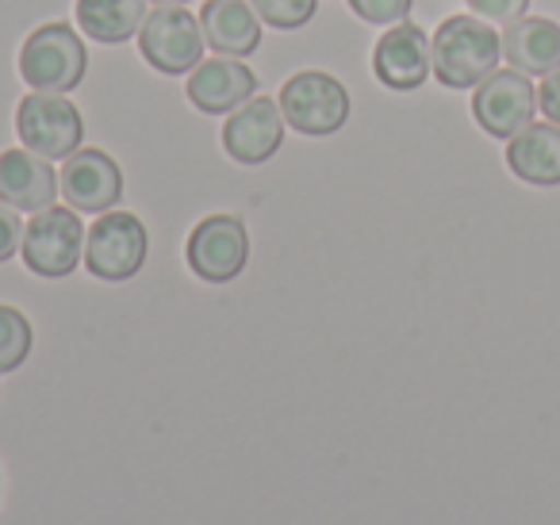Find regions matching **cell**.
Segmentation results:
<instances>
[{"mask_svg":"<svg viewBox=\"0 0 560 525\" xmlns=\"http://www.w3.org/2000/svg\"><path fill=\"white\" fill-rule=\"evenodd\" d=\"M16 135L27 150L47 162H66L85 142V119L66 93H27L16 104Z\"/></svg>","mask_w":560,"mask_h":525,"instance_id":"7","label":"cell"},{"mask_svg":"<svg viewBox=\"0 0 560 525\" xmlns=\"http://www.w3.org/2000/svg\"><path fill=\"white\" fill-rule=\"evenodd\" d=\"M503 58L526 78H545L560 66V24L545 16H522L503 27Z\"/></svg>","mask_w":560,"mask_h":525,"instance_id":"16","label":"cell"},{"mask_svg":"<svg viewBox=\"0 0 560 525\" xmlns=\"http://www.w3.org/2000/svg\"><path fill=\"white\" fill-rule=\"evenodd\" d=\"M200 27L211 55L246 58L261 47V20L249 0H208L200 9Z\"/></svg>","mask_w":560,"mask_h":525,"instance_id":"15","label":"cell"},{"mask_svg":"<svg viewBox=\"0 0 560 525\" xmlns=\"http://www.w3.org/2000/svg\"><path fill=\"white\" fill-rule=\"evenodd\" d=\"M468 12L480 20H488V24H514V20L526 16L529 0H465Z\"/></svg>","mask_w":560,"mask_h":525,"instance_id":"22","label":"cell"},{"mask_svg":"<svg viewBox=\"0 0 560 525\" xmlns=\"http://www.w3.org/2000/svg\"><path fill=\"white\" fill-rule=\"evenodd\" d=\"M188 104L203 116H231L234 108L249 101L257 93V78L242 58H203L192 73H188Z\"/></svg>","mask_w":560,"mask_h":525,"instance_id":"13","label":"cell"},{"mask_svg":"<svg viewBox=\"0 0 560 525\" xmlns=\"http://www.w3.org/2000/svg\"><path fill=\"white\" fill-rule=\"evenodd\" d=\"M147 254H150V234L142 226V219L131 215V211L112 208L85 231V261L81 265L96 280L119 284V280H131L147 265Z\"/></svg>","mask_w":560,"mask_h":525,"instance_id":"5","label":"cell"},{"mask_svg":"<svg viewBox=\"0 0 560 525\" xmlns=\"http://www.w3.org/2000/svg\"><path fill=\"white\" fill-rule=\"evenodd\" d=\"M434 78L445 89H476L488 73L499 70L503 35L480 16H450L438 24L434 39Z\"/></svg>","mask_w":560,"mask_h":525,"instance_id":"1","label":"cell"},{"mask_svg":"<svg viewBox=\"0 0 560 525\" xmlns=\"http://www.w3.org/2000/svg\"><path fill=\"white\" fill-rule=\"evenodd\" d=\"M537 112H541L549 124L560 127V66L552 73H545L541 85H537Z\"/></svg>","mask_w":560,"mask_h":525,"instance_id":"24","label":"cell"},{"mask_svg":"<svg viewBox=\"0 0 560 525\" xmlns=\"http://www.w3.org/2000/svg\"><path fill=\"white\" fill-rule=\"evenodd\" d=\"M85 39L70 24H43L20 47V78L35 93H73L85 81Z\"/></svg>","mask_w":560,"mask_h":525,"instance_id":"2","label":"cell"},{"mask_svg":"<svg viewBox=\"0 0 560 525\" xmlns=\"http://www.w3.org/2000/svg\"><path fill=\"white\" fill-rule=\"evenodd\" d=\"M24 246V223H20V211L0 203V265L12 261Z\"/></svg>","mask_w":560,"mask_h":525,"instance_id":"23","label":"cell"},{"mask_svg":"<svg viewBox=\"0 0 560 525\" xmlns=\"http://www.w3.org/2000/svg\"><path fill=\"white\" fill-rule=\"evenodd\" d=\"M24 265L43 280H62L85 261V223L73 208H43L24 226Z\"/></svg>","mask_w":560,"mask_h":525,"instance_id":"4","label":"cell"},{"mask_svg":"<svg viewBox=\"0 0 560 525\" xmlns=\"http://www.w3.org/2000/svg\"><path fill=\"white\" fill-rule=\"evenodd\" d=\"M58 188H62L66 203L73 211L104 215V211L119 208V200H124V170L104 150L81 147L78 154L66 158L62 173H58Z\"/></svg>","mask_w":560,"mask_h":525,"instance_id":"10","label":"cell"},{"mask_svg":"<svg viewBox=\"0 0 560 525\" xmlns=\"http://www.w3.org/2000/svg\"><path fill=\"white\" fill-rule=\"evenodd\" d=\"M203 47L208 43H203L200 16L185 12V4H162L139 27L142 58H147L150 70L165 73V78L192 73L203 62Z\"/></svg>","mask_w":560,"mask_h":525,"instance_id":"6","label":"cell"},{"mask_svg":"<svg viewBox=\"0 0 560 525\" xmlns=\"http://www.w3.org/2000/svg\"><path fill=\"white\" fill-rule=\"evenodd\" d=\"M73 20L93 43L116 47V43L139 35L142 20H147V0H78Z\"/></svg>","mask_w":560,"mask_h":525,"instance_id":"18","label":"cell"},{"mask_svg":"<svg viewBox=\"0 0 560 525\" xmlns=\"http://www.w3.org/2000/svg\"><path fill=\"white\" fill-rule=\"evenodd\" d=\"M261 24H269L272 32H296V27L312 24L319 0H249Z\"/></svg>","mask_w":560,"mask_h":525,"instance_id":"20","label":"cell"},{"mask_svg":"<svg viewBox=\"0 0 560 525\" xmlns=\"http://www.w3.org/2000/svg\"><path fill=\"white\" fill-rule=\"evenodd\" d=\"M35 346V334L32 323L20 307H9V303H0V376L4 372H16L20 364L27 361Z\"/></svg>","mask_w":560,"mask_h":525,"instance_id":"19","label":"cell"},{"mask_svg":"<svg viewBox=\"0 0 560 525\" xmlns=\"http://www.w3.org/2000/svg\"><path fill=\"white\" fill-rule=\"evenodd\" d=\"M58 196V173L35 150L16 147L0 154V203L16 211H43Z\"/></svg>","mask_w":560,"mask_h":525,"instance_id":"14","label":"cell"},{"mask_svg":"<svg viewBox=\"0 0 560 525\" xmlns=\"http://www.w3.org/2000/svg\"><path fill=\"white\" fill-rule=\"evenodd\" d=\"M506 165L518 180L537 188L560 185V127L529 124L514 139H506Z\"/></svg>","mask_w":560,"mask_h":525,"instance_id":"17","label":"cell"},{"mask_svg":"<svg viewBox=\"0 0 560 525\" xmlns=\"http://www.w3.org/2000/svg\"><path fill=\"white\" fill-rule=\"evenodd\" d=\"M150 4H158V9H162V4H188V0H150Z\"/></svg>","mask_w":560,"mask_h":525,"instance_id":"25","label":"cell"},{"mask_svg":"<svg viewBox=\"0 0 560 525\" xmlns=\"http://www.w3.org/2000/svg\"><path fill=\"white\" fill-rule=\"evenodd\" d=\"M537 116V89L526 73L495 70L476 85L472 119L491 139H514Z\"/></svg>","mask_w":560,"mask_h":525,"instance_id":"9","label":"cell"},{"mask_svg":"<svg viewBox=\"0 0 560 525\" xmlns=\"http://www.w3.org/2000/svg\"><path fill=\"white\" fill-rule=\"evenodd\" d=\"M280 116L292 131L307 139H327L350 119V93L338 78L323 70H300L280 89Z\"/></svg>","mask_w":560,"mask_h":525,"instance_id":"3","label":"cell"},{"mask_svg":"<svg viewBox=\"0 0 560 525\" xmlns=\"http://www.w3.org/2000/svg\"><path fill=\"white\" fill-rule=\"evenodd\" d=\"M415 0H350V12L373 27H396L411 16Z\"/></svg>","mask_w":560,"mask_h":525,"instance_id":"21","label":"cell"},{"mask_svg":"<svg viewBox=\"0 0 560 525\" xmlns=\"http://www.w3.org/2000/svg\"><path fill=\"white\" fill-rule=\"evenodd\" d=\"M185 261L203 284H231L249 261V234L238 215H208L185 242Z\"/></svg>","mask_w":560,"mask_h":525,"instance_id":"8","label":"cell"},{"mask_svg":"<svg viewBox=\"0 0 560 525\" xmlns=\"http://www.w3.org/2000/svg\"><path fill=\"white\" fill-rule=\"evenodd\" d=\"M373 73L392 93H415L419 85H427V78L434 73V50L427 32L407 20L388 27L373 47Z\"/></svg>","mask_w":560,"mask_h":525,"instance_id":"11","label":"cell"},{"mask_svg":"<svg viewBox=\"0 0 560 525\" xmlns=\"http://www.w3.org/2000/svg\"><path fill=\"white\" fill-rule=\"evenodd\" d=\"M284 147V116L272 96H249L223 124V150L238 165H265Z\"/></svg>","mask_w":560,"mask_h":525,"instance_id":"12","label":"cell"}]
</instances>
